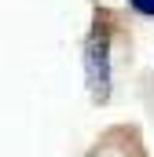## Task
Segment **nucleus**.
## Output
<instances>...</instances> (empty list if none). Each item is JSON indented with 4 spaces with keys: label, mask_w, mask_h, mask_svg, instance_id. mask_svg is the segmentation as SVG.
Returning a JSON list of instances; mask_svg holds the SVG:
<instances>
[{
    "label": "nucleus",
    "mask_w": 154,
    "mask_h": 157,
    "mask_svg": "<svg viewBox=\"0 0 154 157\" xmlns=\"http://www.w3.org/2000/svg\"><path fill=\"white\" fill-rule=\"evenodd\" d=\"M110 48H114V26H110V15L99 11L92 18L88 40H84V84H88V95L95 102H107L110 99V88H114Z\"/></svg>",
    "instance_id": "obj_1"
},
{
    "label": "nucleus",
    "mask_w": 154,
    "mask_h": 157,
    "mask_svg": "<svg viewBox=\"0 0 154 157\" xmlns=\"http://www.w3.org/2000/svg\"><path fill=\"white\" fill-rule=\"evenodd\" d=\"M136 15H143V18H154V0H125Z\"/></svg>",
    "instance_id": "obj_2"
}]
</instances>
